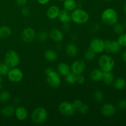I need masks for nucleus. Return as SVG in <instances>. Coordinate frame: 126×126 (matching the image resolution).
I'll use <instances>...</instances> for the list:
<instances>
[{
    "mask_svg": "<svg viewBox=\"0 0 126 126\" xmlns=\"http://www.w3.org/2000/svg\"><path fill=\"white\" fill-rule=\"evenodd\" d=\"M101 18L105 25L112 26L118 22V15L115 10L109 7L103 11L102 14Z\"/></svg>",
    "mask_w": 126,
    "mask_h": 126,
    "instance_id": "1",
    "label": "nucleus"
},
{
    "mask_svg": "<svg viewBox=\"0 0 126 126\" xmlns=\"http://www.w3.org/2000/svg\"><path fill=\"white\" fill-rule=\"evenodd\" d=\"M46 80L48 84L52 88H58L61 84V78L58 72L54 71L51 68H48L46 70Z\"/></svg>",
    "mask_w": 126,
    "mask_h": 126,
    "instance_id": "2",
    "label": "nucleus"
},
{
    "mask_svg": "<svg viewBox=\"0 0 126 126\" xmlns=\"http://www.w3.org/2000/svg\"><path fill=\"white\" fill-rule=\"evenodd\" d=\"M71 20L78 25L87 23L89 20V15L86 11L81 9H75L71 13Z\"/></svg>",
    "mask_w": 126,
    "mask_h": 126,
    "instance_id": "3",
    "label": "nucleus"
},
{
    "mask_svg": "<svg viewBox=\"0 0 126 126\" xmlns=\"http://www.w3.org/2000/svg\"><path fill=\"white\" fill-rule=\"evenodd\" d=\"M98 65L100 69L103 72H110L114 68L115 62L110 55L105 54L100 56L98 59Z\"/></svg>",
    "mask_w": 126,
    "mask_h": 126,
    "instance_id": "4",
    "label": "nucleus"
},
{
    "mask_svg": "<svg viewBox=\"0 0 126 126\" xmlns=\"http://www.w3.org/2000/svg\"><path fill=\"white\" fill-rule=\"evenodd\" d=\"M48 113L46 110L43 107H38L35 108L32 112V121L37 124H40L44 123L47 118Z\"/></svg>",
    "mask_w": 126,
    "mask_h": 126,
    "instance_id": "5",
    "label": "nucleus"
},
{
    "mask_svg": "<svg viewBox=\"0 0 126 126\" xmlns=\"http://www.w3.org/2000/svg\"><path fill=\"white\" fill-rule=\"evenodd\" d=\"M20 56L18 53L14 50H10L6 52L4 57V63L9 68L17 67L20 63Z\"/></svg>",
    "mask_w": 126,
    "mask_h": 126,
    "instance_id": "6",
    "label": "nucleus"
},
{
    "mask_svg": "<svg viewBox=\"0 0 126 126\" xmlns=\"http://www.w3.org/2000/svg\"><path fill=\"white\" fill-rule=\"evenodd\" d=\"M7 76L9 80L14 83L20 82L23 78V73L22 70L16 67L10 68Z\"/></svg>",
    "mask_w": 126,
    "mask_h": 126,
    "instance_id": "7",
    "label": "nucleus"
},
{
    "mask_svg": "<svg viewBox=\"0 0 126 126\" xmlns=\"http://www.w3.org/2000/svg\"><path fill=\"white\" fill-rule=\"evenodd\" d=\"M59 110L62 114L65 116H72L75 113L76 110L71 103L68 102H63L59 105Z\"/></svg>",
    "mask_w": 126,
    "mask_h": 126,
    "instance_id": "8",
    "label": "nucleus"
},
{
    "mask_svg": "<svg viewBox=\"0 0 126 126\" xmlns=\"http://www.w3.org/2000/svg\"><path fill=\"white\" fill-rule=\"evenodd\" d=\"M89 48L96 54H100L105 50L104 41L100 38H94L90 43Z\"/></svg>",
    "mask_w": 126,
    "mask_h": 126,
    "instance_id": "9",
    "label": "nucleus"
},
{
    "mask_svg": "<svg viewBox=\"0 0 126 126\" xmlns=\"http://www.w3.org/2000/svg\"><path fill=\"white\" fill-rule=\"evenodd\" d=\"M36 32L33 28L28 27L23 30L21 34V38L23 41L26 43H32L36 38Z\"/></svg>",
    "mask_w": 126,
    "mask_h": 126,
    "instance_id": "10",
    "label": "nucleus"
},
{
    "mask_svg": "<svg viewBox=\"0 0 126 126\" xmlns=\"http://www.w3.org/2000/svg\"><path fill=\"white\" fill-rule=\"evenodd\" d=\"M105 50L107 52H111L112 54H118L121 50V46L117 41L106 40L104 41Z\"/></svg>",
    "mask_w": 126,
    "mask_h": 126,
    "instance_id": "11",
    "label": "nucleus"
},
{
    "mask_svg": "<svg viewBox=\"0 0 126 126\" xmlns=\"http://www.w3.org/2000/svg\"><path fill=\"white\" fill-rule=\"evenodd\" d=\"M71 71L76 75H81L84 73L86 68V65L84 61L81 60H75L71 64Z\"/></svg>",
    "mask_w": 126,
    "mask_h": 126,
    "instance_id": "12",
    "label": "nucleus"
},
{
    "mask_svg": "<svg viewBox=\"0 0 126 126\" xmlns=\"http://www.w3.org/2000/svg\"><path fill=\"white\" fill-rule=\"evenodd\" d=\"M101 113L105 117H112L116 113V108L111 103H105L102 107Z\"/></svg>",
    "mask_w": 126,
    "mask_h": 126,
    "instance_id": "13",
    "label": "nucleus"
},
{
    "mask_svg": "<svg viewBox=\"0 0 126 126\" xmlns=\"http://www.w3.org/2000/svg\"><path fill=\"white\" fill-rule=\"evenodd\" d=\"M60 9L57 6L53 5L50 6L47 10L46 15L47 17L50 20H55L58 18L59 13H60Z\"/></svg>",
    "mask_w": 126,
    "mask_h": 126,
    "instance_id": "14",
    "label": "nucleus"
},
{
    "mask_svg": "<svg viewBox=\"0 0 126 126\" xmlns=\"http://www.w3.org/2000/svg\"><path fill=\"white\" fill-rule=\"evenodd\" d=\"M14 114L18 120L24 121L28 117V111L25 107L19 106L16 108Z\"/></svg>",
    "mask_w": 126,
    "mask_h": 126,
    "instance_id": "15",
    "label": "nucleus"
},
{
    "mask_svg": "<svg viewBox=\"0 0 126 126\" xmlns=\"http://www.w3.org/2000/svg\"><path fill=\"white\" fill-rule=\"evenodd\" d=\"M49 36L52 40L56 43L62 41L63 39V33L60 30L57 28H54L49 33Z\"/></svg>",
    "mask_w": 126,
    "mask_h": 126,
    "instance_id": "16",
    "label": "nucleus"
},
{
    "mask_svg": "<svg viewBox=\"0 0 126 126\" xmlns=\"http://www.w3.org/2000/svg\"><path fill=\"white\" fill-rule=\"evenodd\" d=\"M57 68L58 73L63 76H66L68 74L71 72V68L66 63H60L57 65Z\"/></svg>",
    "mask_w": 126,
    "mask_h": 126,
    "instance_id": "17",
    "label": "nucleus"
},
{
    "mask_svg": "<svg viewBox=\"0 0 126 126\" xmlns=\"http://www.w3.org/2000/svg\"><path fill=\"white\" fill-rule=\"evenodd\" d=\"M58 18L59 21L62 23H69L71 20V13L70 11H68L65 9L62 10L60 11Z\"/></svg>",
    "mask_w": 126,
    "mask_h": 126,
    "instance_id": "18",
    "label": "nucleus"
},
{
    "mask_svg": "<svg viewBox=\"0 0 126 126\" xmlns=\"http://www.w3.org/2000/svg\"><path fill=\"white\" fill-rule=\"evenodd\" d=\"M65 52L70 57H75L78 54V48L74 43H68L65 47Z\"/></svg>",
    "mask_w": 126,
    "mask_h": 126,
    "instance_id": "19",
    "label": "nucleus"
},
{
    "mask_svg": "<svg viewBox=\"0 0 126 126\" xmlns=\"http://www.w3.org/2000/svg\"><path fill=\"white\" fill-rule=\"evenodd\" d=\"M103 71L100 69H94L90 73V78L94 82H98L102 80Z\"/></svg>",
    "mask_w": 126,
    "mask_h": 126,
    "instance_id": "20",
    "label": "nucleus"
},
{
    "mask_svg": "<svg viewBox=\"0 0 126 126\" xmlns=\"http://www.w3.org/2000/svg\"><path fill=\"white\" fill-rule=\"evenodd\" d=\"M15 110H16V108L13 105H7L1 109V113L3 116L8 118V117H11L14 114Z\"/></svg>",
    "mask_w": 126,
    "mask_h": 126,
    "instance_id": "21",
    "label": "nucleus"
},
{
    "mask_svg": "<svg viewBox=\"0 0 126 126\" xmlns=\"http://www.w3.org/2000/svg\"><path fill=\"white\" fill-rule=\"evenodd\" d=\"M44 57L47 61L54 62L57 59V53L52 49H48L44 52Z\"/></svg>",
    "mask_w": 126,
    "mask_h": 126,
    "instance_id": "22",
    "label": "nucleus"
},
{
    "mask_svg": "<svg viewBox=\"0 0 126 126\" xmlns=\"http://www.w3.org/2000/svg\"><path fill=\"white\" fill-rule=\"evenodd\" d=\"M63 2L64 9L66 11L72 12L75 9H76L77 3L75 0H65Z\"/></svg>",
    "mask_w": 126,
    "mask_h": 126,
    "instance_id": "23",
    "label": "nucleus"
},
{
    "mask_svg": "<svg viewBox=\"0 0 126 126\" xmlns=\"http://www.w3.org/2000/svg\"><path fill=\"white\" fill-rule=\"evenodd\" d=\"M12 34L11 29L7 26H1L0 27V38L6 39L9 38Z\"/></svg>",
    "mask_w": 126,
    "mask_h": 126,
    "instance_id": "24",
    "label": "nucleus"
},
{
    "mask_svg": "<svg viewBox=\"0 0 126 126\" xmlns=\"http://www.w3.org/2000/svg\"><path fill=\"white\" fill-rule=\"evenodd\" d=\"M102 80L106 85H111L114 82V75L111 71L103 72Z\"/></svg>",
    "mask_w": 126,
    "mask_h": 126,
    "instance_id": "25",
    "label": "nucleus"
},
{
    "mask_svg": "<svg viewBox=\"0 0 126 126\" xmlns=\"http://www.w3.org/2000/svg\"><path fill=\"white\" fill-rule=\"evenodd\" d=\"M114 86L118 90L124 89L126 86V81L123 78H119L114 81Z\"/></svg>",
    "mask_w": 126,
    "mask_h": 126,
    "instance_id": "26",
    "label": "nucleus"
},
{
    "mask_svg": "<svg viewBox=\"0 0 126 126\" xmlns=\"http://www.w3.org/2000/svg\"><path fill=\"white\" fill-rule=\"evenodd\" d=\"M65 77V81L66 83L69 84H75L76 83V80H77V75L75 74L73 72H70Z\"/></svg>",
    "mask_w": 126,
    "mask_h": 126,
    "instance_id": "27",
    "label": "nucleus"
},
{
    "mask_svg": "<svg viewBox=\"0 0 126 126\" xmlns=\"http://www.w3.org/2000/svg\"><path fill=\"white\" fill-rule=\"evenodd\" d=\"M93 98L95 102H97V103H100L103 100V98H104L103 92L99 90H97L94 93Z\"/></svg>",
    "mask_w": 126,
    "mask_h": 126,
    "instance_id": "28",
    "label": "nucleus"
},
{
    "mask_svg": "<svg viewBox=\"0 0 126 126\" xmlns=\"http://www.w3.org/2000/svg\"><path fill=\"white\" fill-rule=\"evenodd\" d=\"M11 98V94L7 91H2L0 92V101L2 103L7 102Z\"/></svg>",
    "mask_w": 126,
    "mask_h": 126,
    "instance_id": "29",
    "label": "nucleus"
},
{
    "mask_svg": "<svg viewBox=\"0 0 126 126\" xmlns=\"http://www.w3.org/2000/svg\"><path fill=\"white\" fill-rule=\"evenodd\" d=\"M96 54L94 51H92L91 49H89L87 51L85 52L84 54V57L86 60H88V61H92V60H94L95 58Z\"/></svg>",
    "mask_w": 126,
    "mask_h": 126,
    "instance_id": "30",
    "label": "nucleus"
},
{
    "mask_svg": "<svg viewBox=\"0 0 126 126\" xmlns=\"http://www.w3.org/2000/svg\"><path fill=\"white\" fill-rule=\"evenodd\" d=\"M113 30H114V33L117 34H121L122 33H124V27L123 25L120 24V23H116L113 25Z\"/></svg>",
    "mask_w": 126,
    "mask_h": 126,
    "instance_id": "31",
    "label": "nucleus"
},
{
    "mask_svg": "<svg viewBox=\"0 0 126 126\" xmlns=\"http://www.w3.org/2000/svg\"><path fill=\"white\" fill-rule=\"evenodd\" d=\"M9 70V67L5 63H0V75L1 76L7 75Z\"/></svg>",
    "mask_w": 126,
    "mask_h": 126,
    "instance_id": "32",
    "label": "nucleus"
},
{
    "mask_svg": "<svg viewBox=\"0 0 126 126\" xmlns=\"http://www.w3.org/2000/svg\"><path fill=\"white\" fill-rule=\"evenodd\" d=\"M117 41L121 46L126 47V33H122L121 34H119Z\"/></svg>",
    "mask_w": 126,
    "mask_h": 126,
    "instance_id": "33",
    "label": "nucleus"
},
{
    "mask_svg": "<svg viewBox=\"0 0 126 126\" xmlns=\"http://www.w3.org/2000/svg\"><path fill=\"white\" fill-rule=\"evenodd\" d=\"M48 38V34L46 32H41L37 36V39L40 42H44Z\"/></svg>",
    "mask_w": 126,
    "mask_h": 126,
    "instance_id": "34",
    "label": "nucleus"
},
{
    "mask_svg": "<svg viewBox=\"0 0 126 126\" xmlns=\"http://www.w3.org/2000/svg\"><path fill=\"white\" fill-rule=\"evenodd\" d=\"M89 110V106L87 104H83V103L81 105V107L78 109L79 112L81 114H86V113H88Z\"/></svg>",
    "mask_w": 126,
    "mask_h": 126,
    "instance_id": "35",
    "label": "nucleus"
},
{
    "mask_svg": "<svg viewBox=\"0 0 126 126\" xmlns=\"http://www.w3.org/2000/svg\"><path fill=\"white\" fill-rule=\"evenodd\" d=\"M73 105L74 108H75V110H78L80 107H81V105H82V102L81 100L76 99L75 100H74V102L72 103Z\"/></svg>",
    "mask_w": 126,
    "mask_h": 126,
    "instance_id": "36",
    "label": "nucleus"
},
{
    "mask_svg": "<svg viewBox=\"0 0 126 126\" xmlns=\"http://www.w3.org/2000/svg\"><path fill=\"white\" fill-rule=\"evenodd\" d=\"M118 107L121 110H125L126 108V99L122 98L118 102Z\"/></svg>",
    "mask_w": 126,
    "mask_h": 126,
    "instance_id": "37",
    "label": "nucleus"
},
{
    "mask_svg": "<svg viewBox=\"0 0 126 126\" xmlns=\"http://www.w3.org/2000/svg\"><path fill=\"white\" fill-rule=\"evenodd\" d=\"M30 9L28 7H23L21 10V13L25 17H27V16H30Z\"/></svg>",
    "mask_w": 126,
    "mask_h": 126,
    "instance_id": "38",
    "label": "nucleus"
},
{
    "mask_svg": "<svg viewBox=\"0 0 126 126\" xmlns=\"http://www.w3.org/2000/svg\"><path fill=\"white\" fill-rule=\"evenodd\" d=\"M85 77L81 74V75H77V80H76V82H78L79 84H83L85 82Z\"/></svg>",
    "mask_w": 126,
    "mask_h": 126,
    "instance_id": "39",
    "label": "nucleus"
},
{
    "mask_svg": "<svg viewBox=\"0 0 126 126\" xmlns=\"http://www.w3.org/2000/svg\"><path fill=\"white\" fill-rule=\"evenodd\" d=\"M63 30L65 32H68L70 30V25L69 23H63L62 26Z\"/></svg>",
    "mask_w": 126,
    "mask_h": 126,
    "instance_id": "40",
    "label": "nucleus"
},
{
    "mask_svg": "<svg viewBox=\"0 0 126 126\" xmlns=\"http://www.w3.org/2000/svg\"><path fill=\"white\" fill-rule=\"evenodd\" d=\"M28 0H16V2L18 6H24L27 4Z\"/></svg>",
    "mask_w": 126,
    "mask_h": 126,
    "instance_id": "41",
    "label": "nucleus"
},
{
    "mask_svg": "<svg viewBox=\"0 0 126 126\" xmlns=\"http://www.w3.org/2000/svg\"><path fill=\"white\" fill-rule=\"evenodd\" d=\"M100 29V25L98 24H97V23H94L92 25V27H91V32H96L97 31L98 32V30Z\"/></svg>",
    "mask_w": 126,
    "mask_h": 126,
    "instance_id": "42",
    "label": "nucleus"
},
{
    "mask_svg": "<svg viewBox=\"0 0 126 126\" xmlns=\"http://www.w3.org/2000/svg\"><path fill=\"white\" fill-rule=\"evenodd\" d=\"M37 1H38V3L40 4L46 5L47 3H49L50 0H37Z\"/></svg>",
    "mask_w": 126,
    "mask_h": 126,
    "instance_id": "43",
    "label": "nucleus"
},
{
    "mask_svg": "<svg viewBox=\"0 0 126 126\" xmlns=\"http://www.w3.org/2000/svg\"><path fill=\"white\" fill-rule=\"evenodd\" d=\"M122 59L124 62L126 63V50L123 52L122 54Z\"/></svg>",
    "mask_w": 126,
    "mask_h": 126,
    "instance_id": "44",
    "label": "nucleus"
},
{
    "mask_svg": "<svg viewBox=\"0 0 126 126\" xmlns=\"http://www.w3.org/2000/svg\"><path fill=\"white\" fill-rule=\"evenodd\" d=\"M124 12H125V13L126 14V3L124 6Z\"/></svg>",
    "mask_w": 126,
    "mask_h": 126,
    "instance_id": "45",
    "label": "nucleus"
},
{
    "mask_svg": "<svg viewBox=\"0 0 126 126\" xmlns=\"http://www.w3.org/2000/svg\"><path fill=\"white\" fill-rule=\"evenodd\" d=\"M124 28H126V19L125 20H124Z\"/></svg>",
    "mask_w": 126,
    "mask_h": 126,
    "instance_id": "46",
    "label": "nucleus"
},
{
    "mask_svg": "<svg viewBox=\"0 0 126 126\" xmlns=\"http://www.w3.org/2000/svg\"><path fill=\"white\" fill-rule=\"evenodd\" d=\"M2 89V85L1 84V83L0 84V91H1V89Z\"/></svg>",
    "mask_w": 126,
    "mask_h": 126,
    "instance_id": "47",
    "label": "nucleus"
},
{
    "mask_svg": "<svg viewBox=\"0 0 126 126\" xmlns=\"http://www.w3.org/2000/svg\"><path fill=\"white\" fill-rule=\"evenodd\" d=\"M2 78H1V75H0V84L1 83V82H2Z\"/></svg>",
    "mask_w": 126,
    "mask_h": 126,
    "instance_id": "48",
    "label": "nucleus"
},
{
    "mask_svg": "<svg viewBox=\"0 0 126 126\" xmlns=\"http://www.w3.org/2000/svg\"><path fill=\"white\" fill-rule=\"evenodd\" d=\"M104 1H113V0H104Z\"/></svg>",
    "mask_w": 126,
    "mask_h": 126,
    "instance_id": "49",
    "label": "nucleus"
},
{
    "mask_svg": "<svg viewBox=\"0 0 126 126\" xmlns=\"http://www.w3.org/2000/svg\"><path fill=\"white\" fill-rule=\"evenodd\" d=\"M59 1H65V0H59Z\"/></svg>",
    "mask_w": 126,
    "mask_h": 126,
    "instance_id": "50",
    "label": "nucleus"
}]
</instances>
